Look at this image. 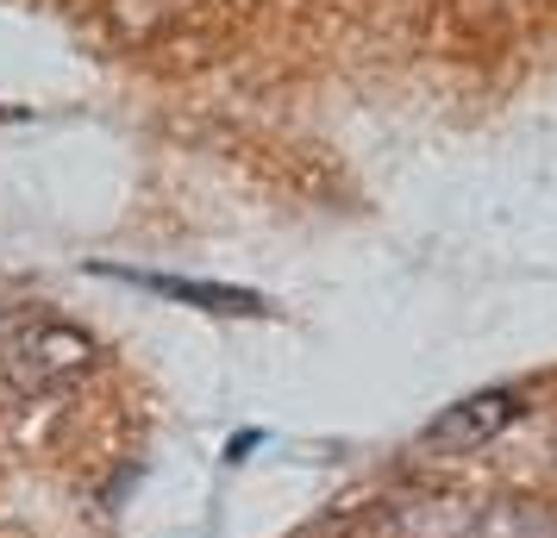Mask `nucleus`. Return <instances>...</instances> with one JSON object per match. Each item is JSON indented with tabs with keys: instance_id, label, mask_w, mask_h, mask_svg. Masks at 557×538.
<instances>
[{
	"instance_id": "f03ea898",
	"label": "nucleus",
	"mask_w": 557,
	"mask_h": 538,
	"mask_svg": "<svg viewBox=\"0 0 557 538\" xmlns=\"http://www.w3.org/2000/svg\"><path fill=\"white\" fill-rule=\"evenodd\" d=\"M513 420H520V395L482 388V395H470V401H457V408L438 413L420 445H426L432 458H463V451H482L488 438H502Z\"/></svg>"
},
{
	"instance_id": "f257e3e1",
	"label": "nucleus",
	"mask_w": 557,
	"mask_h": 538,
	"mask_svg": "<svg viewBox=\"0 0 557 538\" xmlns=\"http://www.w3.org/2000/svg\"><path fill=\"white\" fill-rule=\"evenodd\" d=\"M101 358V345L70 326V320H51V313H13L7 326H0V376L20 388V395H51V388L76 383L88 376Z\"/></svg>"
},
{
	"instance_id": "20e7f679",
	"label": "nucleus",
	"mask_w": 557,
	"mask_h": 538,
	"mask_svg": "<svg viewBox=\"0 0 557 538\" xmlns=\"http://www.w3.org/2000/svg\"><path fill=\"white\" fill-rule=\"evenodd\" d=\"M138 283L170 295V301H195V308H213V313H263V301L245 295V288H207V283H182V276H138Z\"/></svg>"
},
{
	"instance_id": "7ed1b4c3",
	"label": "nucleus",
	"mask_w": 557,
	"mask_h": 538,
	"mask_svg": "<svg viewBox=\"0 0 557 538\" xmlns=\"http://www.w3.org/2000/svg\"><path fill=\"white\" fill-rule=\"evenodd\" d=\"M470 538H557V520L539 501H502L470 526Z\"/></svg>"
}]
</instances>
